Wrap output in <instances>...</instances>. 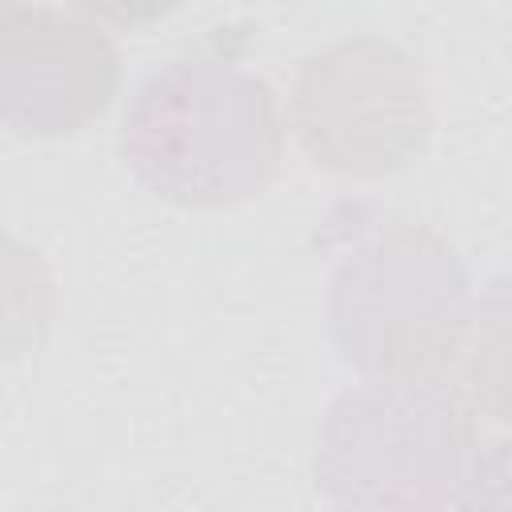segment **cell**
Here are the masks:
<instances>
[{"label":"cell","mask_w":512,"mask_h":512,"mask_svg":"<svg viewBox=\"0 0 512 512\" xmlns=\"http://www.w3.org/2000/svg\"><path fill=\"white\" fill-rule=\"evenodd\" d=\"M316 488L336 504H512V440L476 436L440 380H372L320 428Z\"/></svg>","instance_id":"cell-2"},{"label":"cell","mask_w":512,"mask_h":512,"mask_svg":"<svg viewBox=\"0 0 512 512\" xmlns=\"http://www.w3.org/2000/svg\"><path fill=\"white\" fill-rule=\"evenodd\" d=\"M80 12L116 24V28H148L164 16H172L184 0H72Z\"/></svg>","instance_id":"cell-7"},{"label":"cell","mask_w":512,"mask_h":512,"mask_svg":"<svg viewBox=\"0 0 512 512\" xmlns=\"http://www.w3.org/2000/svg\"><path fill=\"white\" fill-rule=\"evenodd\" d=\"M456 368L460 400L488 420L512 424V276L488 280L472 300Z\"/></svg>","instance_id":"cell-6"},{"label":"cell","mask_w":512,"mask_h":512,"mask_svg":"<svg viewBox=\"0 0 512 512\" xmlns=\"http://www.w3.org/2000/svg\"><path fill=\"white\" fill-rule=\"evenodd\" d=\"M120 88L116 44L84 16L48 4H0V120L16 136L88 128Z\"/></svg>","instance_id":"cell-5"},{"label":"cell","mask_w":512,"mask_h":512,"mask_svg":"<svg viewBox=\"0 0 512 512\" xmlns=\"http://www.w3.org/2000/svg\"><path fill=\"white\" fill-rule=\"evenodd\" d=\"M284 148L276 92L212 36L156 68L128 100L120 156L132 176L180 208H228L256 196Z\"/></svg>","instance_id":"cell-1"},{"label":"cell","mask_w":512,"mask_h":512,"mask_svg":"<svg viewBox=\"0 0 512 512\" xmlns=\"http://www.w3.org/2000/svg\"><path fill=\"white\" fill-rule=\"evenodd\" d=\"M472 288L456 248L408 220H384L340 256L328 328L368 380H440L464 344Z\"/></svg>","instance_id":"cell-3"},{"label":"cell","mask_w":512,"mask_h":512,"mask_svg":"<svg viewBox=\"0 0 512 512\" xmlns=\"http://www.w3.org/2000/svg\"><path fill=\"white\" fill-rule=\"evenodd\" d=\"M300 152L348 180H384L428 152L436 112L424 68L384 36H348L300 60L288 92Z\"/></svg>","instance_id":"cell-4"}]
</instances>
